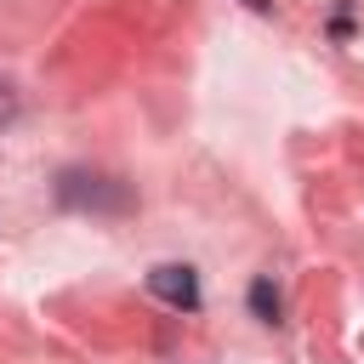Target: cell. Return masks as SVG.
<instances>
[{
	"label": "cell",
	"mask_w": 364,
	"mask_h": 364,
	"mask_svg": "<svg viewBox=\"0 0 364 364\" xmlns=\"http://www.w3.org/2000/svg\"><path fill=\"white\" fill-rule=\"evenodd\" d=\"M148 290H154L159 301L182 307V313H193V307H199V279H193V267H188V262H165V267H154V273H148Z\"/></svg>",
	"instance_id": "6da1fadb"
},
{
	"label": "cell",
	"mask_w": 364,
	"mask_h": 364,
	"mask_svg": "<svg viewBox=\"0 0 364 364\" xmlns=\"http://www.w3.org/2000/svg\"><path fill=\"white\" fill-rule=\"evenodd\" d=\"M250 313L262 324H279V290H273V279H256L250 284Z\"/></svg>",
	"instance_id": "7a4b0ae2"
},
{
	"label": "cell",
	"mask_w": 364,
	"mask_h": 364,
	"mask_svg": "<svg viewBox=\"0 0 364 364\" xmlns=\"http://www.w3.org/2000/svg\"><path fill=\"white\" fill-rule=\"evenodd\" d=\"M11 114H17V91H11V85H6V80H0V125H6V119H11Z\"/></svg>",
	"instance_id": "3957f363"
},
{
	"label": "cell",
	"mask_w": 364,
	"mask_h": 364,
	"mask_svg": "<svg viewBox=\"0 0 364 364\" xmlns=\"http://www.w3.org/2000/svg\"><path fill=\"white\" fill-rule=\"evenodd\" d=\"M245 6H250V11H267V0H245Z\"/></svg>",
	"instance_id": "277c9868"
}]
</instances>
